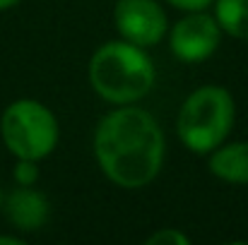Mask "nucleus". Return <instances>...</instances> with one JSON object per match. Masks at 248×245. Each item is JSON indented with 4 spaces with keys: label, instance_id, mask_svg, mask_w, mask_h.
<instances>
[{
    "label": "nucleus",
    "instance_id": "obj_1",
    "mask_svg": "<svg viewBox=\"0 0 248 245\" xmlns=\"http://www.w3.org/2000/svg\"><path fill=\"white\" fill-rule=\"evenodd\" d=\"M92 147L101 173L125 190L150 185L164 166V130L150 111L135 103L108 111L94 130Z\"/></svg>",
    "mask_w": 248,
    "mask_h": 245
},
{
    "label": "nucleus",
    "instance_id": "obj_2",
    "mask_svg": "<svg viewBox=\"0 0 248 245\" xmlns=\"http://www.w3.org/2000/svg\"><path fill=\"white\" fill-rule=\"evenodd\" d=\"M92 89L113 106H128L142 101L157 80L155 60L147 48L135 46L125 39L101 43L87 68Z\"/></svg>",
    "mask_w": 248,
    "mask_h": 245
},
{
    "label": "nucleus",
    "instance_id": "obj_3",
    "mask_svg": "<svg viewBox=\"0 0 248 245\" xmlns=\"http://www.w3.org/2000/svg\"><path fill=\"white\" fill-rule=\"evenodd\" d=\"M236 103L227 86L202 84L193 89L178 108V140L193 154L207 157L215 147L227 142L234 130Z\"/></svg>",
    "mask_w": 248,
    "mask_h": 245
},
{
    "label": "nucleus",
    "instance_id": "obj_4",
    "mask_svg": "<svg viewBox=\"0 0 248 245\" xmlns=\"http://www.w3.org/2000/svg\"><path fill=\"white\" fill-rule=\"evenodd\" d=\"M0 137L15 159L44 161L61 140L56 113L36 99H17L0 115Z\"/></svg>",
    "mask_w": 248,
    "mask_h": 245
},
{
    "label": "nucleus",
    "instance_id": "obj_5",
    "mask_svg": "<svg viewBox=\"0 0 248 245\" xmlns=\"http://www.w3.org/2000/svg\"><path fill=\"white\" fill-rule=\"evenodd\" d=\"M169 48L181 63H202L215 56L222 41V29L215 14L205 10L186 12L171 29H169Z\"/></svg>",
    "mask_w": 248,
    "mask_h": 245
},
{
    "label": "nucleus",
    "instance_id": "obj_6",
    "mask_svg": "<svg viewBox=\"0 0 248 245\" xmlns=\"http://www.w3.org/2000/svg\"><path fill=\"white\" fill-rule=\"evenodd\" d=\"M113 27L121 39L150 48L169 34V17L157 0H116Z\"/></svg>",
    "mask_w": 248,
    "mask_h": 245
},
{
    "label": "nucleus",
    "instance_id": "obj_7",
    "mask_svg": "<svg viewBox=\"0 0 248 245\" xmlns=\"http://www.w3.org/2000/svg\"><path fill=\"white\" fill-rule=\"evenodd\" d=\"M5 219L22 233H34L41 226H46L51 216V204L48 197L36 190L34 185H17L7 195H2V207Z\"/></svg>",
    "mask_w": 248,
    "mask_h": 245
},
{
    "label": "nucleus",
    "instance_id": "obj_8",
    "mask_svg": "<svg viewBox=\"0 0 248 245\" xmlns=\"http://www.w3.org/2000/svg\"><path fill=\"white\" fill-rule=\"evenodd\" d=\"M207 168L224 183L248 185V142H222L207 154Z\"/></svg>",
    "mask_w": 248,
    "mask_h": 245
},
{
    "label": "nucleus",
    "instance_id": "obj_9",
    "mask_svg": "<svg viewBox=\"0 0 248 245\" xmlns=\"http://www.w3.org/2000/svg\"><path fill=\"white\" fill-rule=\"evenodd\" d=\"M212 5L222 34L248 41V0H215Z\"/></svg>",
    "mask_w": 248,
    "mask_h": 245
},
{
    "label": "nucleus",
    "instance_id": "obj_10",
    "mask_svg": "<svg viewBox=\"0 0 248 245\" xmlns=\"http://www.w3.org/2000/svg\"><path fill=\"white\" fill-rule=\"evenodd\" d=\"M12 178H15L17 185H36V180H39V161L17 159V166L12 171Z\"/></svg>",
    "mask_w": 248,
    "mask_h": 245
},
{
    "label": "nucleus",
    "instance_id": "obj_11",
    "mask_svg": "<svg viewBox=\"0 0 248 245\" xmlns=\"http://www.w3.org/2000/svg\"><path fill=\"white\" fill-rule=\"evenodd\" d=\"M147 245H190V238L178 229H159L147 236Z\"/></svg>",
    "mask_w": 248,
    "mask_h": 245
},
{
    "label": "nucleus",
    "instance_id": "obj_12",
    "mask_svg": "<svg viewBox=\"0 0 248 245\" xmlns=\"http://www.w3.org/2000/svg\"><path fill=\"white\" fill-rule=\"evenodd\" d=\"M166 2L183 12H198V10H207L215 0H166Z\"/></svg>",
    "mask_w": 248,
    "mask_h": 245
},
{
    "label": "nucleus",
    "instance_id": "obj_13",
    "mask_svg": "<svg viewBox=\"0 0 248 245\" xmlns=\"http://www.w3.org/2000/svg\"><path fill=\"white\" fill-rule=\"evenodd\" d=\"M0 245H24V238H19V236H0Z\"/></svg>",
    "mask_w": 248,
    "mask_h": 245
},
{
    "label": "nucleus",
    "instance_id": "obj_14",
    "mask_svg": "<svg viewBox=\"0 0 248 245\" xmlns=\"http://www.w3.org/2000/svg\"><path fill=\"white\" fill-rule=\"evenodd\" d=\"M22 0H0V10H10V7H15V5H19Z\"/></svg>",
    "mask_w": 248,
    "mask_h": 245
},
{
    "label": "nucleus",
    "instance_id": "obj_15",
    "mask_svg": "<svg viewBox=\"0 0 248 245\" xmlns=\"http://www.w3.org/2000/svg\"><path fill=\"white\" fill-rule=\"evenodd\" d=\"M0 207H2V190H0Z\"/></svg>",
    "mask_w": 248,
    "mask_h": 245
}]
</instances>
